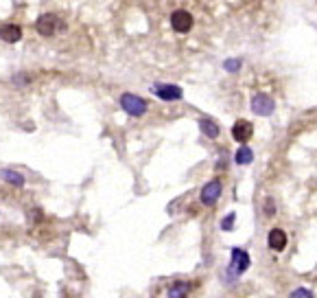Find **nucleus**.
<instances>
[{"mask_svg":"<svg viewBox=\"0 0 317 298\" xmlns=\"http://www.w3.org/2000/svg\"><path fill=\"white\" fill-rule=\"evenodd\" d=\"M28 82H31V77H26V75H16V77H13V84H16V86H26Z\"/></svg>","mask_w":317,"mask_h":298,"instance_id":"obj_18","label":"nucleus"},{"mask_svg":"<svg viewBox=\"0 0 317 298\" xmlns=\"http://www.w3.org/2000/svg\"><path fill=\"white\" fill-rule=\"evenodd\" d=\"M0 38L5 42H9V44H16L22 38V29L18 24H3L0 26Z\"/></svg>","mask_w":317,"mask_h":298,"instance_id":"obj_10","label":"nucleus"},{"mask_svg":"<svg viewBox=\"0 0 317 298\" xmlns=\"http://www.w3.org/2000/svg\"><path fill=\"white\" fill-rule=\"evenodd\" d=\"M267 243H269L271 250L282 252L286 248V232L282 228H271L269 230V237H267Z\"/></svg>","mask_w":317,"mask_h":298,"instance_id":"obj_9","label":"nucleus"},{"mask_svg":"<svg viewBox=\"0 0 317 298\" xmlns=\"http://www.w3.org/2000/svg\"><path fill=\"white\" fill-rule=\"evenodd\" d=\"M252 160H254V151L243 145V147L237 151V165H249Z\"/></svg>","mask_w":317,"mask_h":298,"instance_id":"obj_14","label":"nucleus"},{"mask_svg":"<svg viewBox=\"0 0 317 298\" xmlns=\"http://www.w3.org/2000/svg\"><path fill=\"white\" fill-rule=\"evenodd\" d=\"M221 191H223V186H221L219 180H210V182L201 188V204L215 206L221 198Z\"/></svg>","mask_w":317,"mask_h":298,"instance_id":"obj_4","label":"nucleus"},{"mask_svg":"<svg viewBox=\"0 0 317 298\" xmlns=\"http://www.w3.org/2000/svg\"><path fill=\"white\" fill-rule=\"evenodd\" d=\"M121 107H123V110L127 112L129 116H142V114L147 112V101L140 99V97H136V94L125 92L123 97H121Z\"/></svg>","mask_w":317,"mask_h":298,"instance_id":"obj_1","label":"nucleus"},{"mask_svg":"<svg viewBox=\"0 0 317 298\" xmlns=\"http://www.w3.org/2000/svg\"><path fill=\"white\" fill-rule=\"evenodd\" d=\"M249 267V254L241 248H232V263H230V270L234 274H243L247 272Z\"/></svg>","mask_w":317,"mask_h":298,"instance_id":"obj_7","label":"nucleus"},{"mask_svg":"<svg viewBox=\"0 0 317 298\" xmlns=\"http://www.w3.org/2000/svg\"><path fill=\"white\" fill-rule=\"evenodd\" d=\"M254 134V125L249 121H237L234 123V127H232V136H234V141H239V143H245L249 141Z\"/></svg>","mask_w":317,"mask_h":298,"instance_id":"obj_8","label":"nucleus"},{"mask_svg":"<svg viewBox=\"0 0 317 298\" xmlns=\"http://www.w3.org/2000/svg\"><path fill=\"white\" fill-rule=\"evenodd\" d=\"M223 66H225V70H230V72H237V70L241 68V62H239V60H227V62L223 64Z\"/></svg>","mask_w":317,"mask_h":298,"instance_id":"obj_17","label":"nucleus"},{"mask_svg":"<svg viewBox=\"0 0 317 298\" xmlns=\"http://www.w3.org/2000/svg\"><path fill=\"white\" fill-rule=\"evenodd\" d=\"M274 110H276V103H274V99H271L269 94H265V92L254 94V99H252V112L254 114L269 116V114H274Z\"/></svg>","mask_w":317,"mask_h":298,"instance_id":"obj_3","label":"nucleus"},{"mask_svg":"<svg viewBox=\"0 0 317 298\" xmlns=\"http://www.w3.org/2000/svg\"><path fill=\"white\" fill-rule=\"evenodd\" d=\"M267 215H274V202L267 200Z\"/></svg>","mask_w":317,"mask_h":298,"instance_id":"obj_19","label":"nucleus"},{"mask_svg":"<svg viewBox=\"0 0 317 298\" xmlns=\"http://www.w3.org/2000/svg\"><path fill=\"white\" fill-rule=\"evenodd\" d=\"M151 90L162 101H178V99H182V88H180V86H173V84H156Z\"/></svg>","mask_w":317,"mask_h":298,"instance_id":"obj_5","label":"nucleus"},{"mask_svg":"<svg viewBox=\"0 0 317 298\" xmlns=\"http://www.w3.org/2000/svg\"><path fill=\"white\" fill-rule=\"evenodd\" d=\"M199 127H201V132L208 138H217L219 136V125L215 121H210V119H201V121H199Z\"/></svg>","mask_w":317,"mask_h":298,"instance_id":"obj_13","label":"nucleus"},{"mask_svg":"<svg viewBox=\"0 0 317 298\" xmlns=\"http://www.w3.org/2000/svg\"><path fill=\"white\" fill-rule=\"evenodd\" d=\"M0 178H3L7 184H11V186H22V184H24V176H22L20 171H13V169H3V171H0Z\"/></svg>","mask_w":317,"mask_h":298,"instance_id":"obj_12","label":"nucleus"},{"mask_svg":"<svg viewBox=\"0 0 317 298\" xmlns=\"http://www.w3.org/2000/svg\"><path fill=\"white\" fill-rule=\"evenodd\" d=\"M234 220H237V215L230 213L223 222H221V228H223V230H234Z\"/></svg>","mask_w":317,"mask_h":298,"instance_id":"obj_15","label":"nucleus"},{"mask_svg":"<svg viewBox=\"0 0 317 298\" xmlns=\"http://www.w3.org/2000/svg\"><path fill=\"white\" fill-rule=\"evenodd\" d=\"M57 29H62V20L55 16V13H44V16L38 18V22H35V31L44 38H50V35H55Z\"/></svg>","mask_w":317,"mask_h":298,"instance_id":"obj_2","label":"nucleus"},{"mask_svg":"<svg viewBox=\"0 0 317 298\" xmlns=\"http://www.w3.org/2000/svg\"><path fill=\"white\" fill-rule=\"evenodd\" d=\"M289 298H313V294L308 292L306 287H300V289H296V292H291Z\"/></svg>","mask_w":317,"mask_h":298,"instance_id":"obj_16","label":"nucleus"},{"mask_svg":"<svg viewBox=\"0 0 317 298\" xmlns=\"http://www.w3.org/2000/svg\"><path fill=\"white\" fill-rule=\"evenodd\" d=\"M190 289H193V283L188 281H178L168 287V298H188Z\"/></svg>","mask_w":317,"mask_h":298,"instance_id":"obj_11","label":"nucleus"},{"mask_svg":"<svg viewBox=\"0 0 317 298\" xmlns=\"http://www.w3.org/2000/svg\"><path fill=\"white\" fill-rule=\"evenodd\" d=\"M171 26H173L178 33H188L190 29H193V16H190L188 11H184V9L173 11V16H171Z\"/></svg>","mask_w":317,"mask_h":298,"instance_id":"obj_6","label":"nucleus"}]
</instances>
